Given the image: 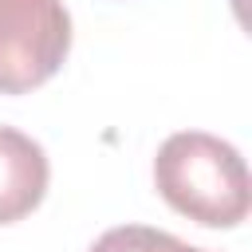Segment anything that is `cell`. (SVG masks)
<instances>
[{
	"label": "cell",
	"mask_w": 252,
	"mask_h": 252,
	"mask_svg": "<svg viewBox=\"0 0 252 252\" xmlns=\"http://www.w3.org/2000/svg\"><path fill=\"white\" fill-rule=\"evenodd\" d=\"M154 185L169 209L205 228H236L252 205L240 150L205 130H177L161 142Z\"/></svg>",
	"instance_id": "obj_1"
},
{
	"label": "cell",
	"mask_w": 252,
	"mask_h": 252,
	"mask_svg": "<svg viewBox=\"0 0 252 252\" xmlns=\"http://www.w3.org/2000/svg\"><path fill=\"white\" fill-rule=\"evenodd\" d=\"M71 51L63 0H0V94L43 87Z\"/></svg>",
	"instance_id": "obj_2"
},
{
	"label": "cell",
	"mask_w": 252,
	"mask_h": 252,
	"mask_svg": "<svg viewBox=\"0 0 252 252\" xmlns=\"http://www.w3.org/2000/svg\"><path fill=\"white\" fill-rule=\"evenodd\" d=\"M169 232L161 228H146V224H118L106 228L87 252H165L169 248Z\"/></svg>",
	"instance_id": "obj_4"
},
{
	"label": "cell",
	"mask_w": 252,
	"mask_h": 252,
	"mask_svg": "<svg viewBox=\"0 0 252 252\" xmlns=\"http://www.w3.org/2000/svg\"><path fill=\"white\" fill-rule=\"evenodd\" d=\"M47 154L16 126H0V224L24 220L47 193Z\"/></svg>",
	"instance_id": "obj_3"
},
{
	"label": "cell",
	"mask_w": 252,
	"mask_h": 252,
	"mask_svg": "<svg viewBox=\"0 0 252 252\" xmlns=\"http://www.w3.org/2000/svg\"><path fill=\"white\" fill-rule=\"evenodd\" d=\"M165 252H209V248H193V244H185V240H177V236H173Z\"/></svg>",
	"instance_id": "obj_5"
}]
</instances>
